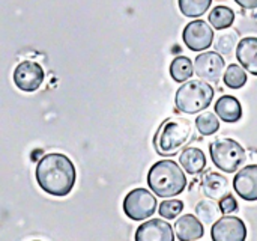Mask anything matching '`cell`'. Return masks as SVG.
I'll return each mask as SVG.
<instances>
[{
    "label": "cell",
    "mask_w": 257,
    "mask_h": 241,
    "mask_svg": "<svg viewBox=\"0 0 257 241\" xmlns=\"http://www.w3.org/2000/svg\"><path fill=\"white\" fill-rule=\"evenodd\" d=\"M208 20L211 23V26L217 30H226L229 29L233 21H235V12L229 8V6H215L209 15Z\"/></svg>",
    "instance_id": "obj_19"
},
{
    "label": "cell",
    "mask_w": 257,
    "mask_h": 241,
    "mask_svg": "<svg viewBox=\"0 0 257 241\" xmlns=\"http://www.w3.org/2000/svg\"><path fill=\"white\" fill-rule=\"evenodd\" d=\"M211 237L214 241H244L247 238V226L235 216L218 217L212 223Z\"/></svg>",
    "instance_id": "obj_10"
},
{
    "label": "cell",
    "mask_w": 257,
    "mask_h": 241,
    "mask_svg": "<svg viewBox=\"0 0 257 241\" xmlns=\"http://www.w3.org/2000/svg\"><path fill=\"white\" fill-rule=\"evenodd\" d=\"M212 0H178L179 9L185 17L197 18L202 17L211 8Z\"/></svg>",
    "instance_id": "obj_22"
},
{
    "label": "cell",
    "mask_w": 257,
    "mask_h": 241,
    "mask_svg": "<svg viewBox=\"0 0 257 241\" xmlns=\"http://www.w3.org/2000/svg\"><path fill=\"white\" fill-rule=\"evenodd\" d=\"M179 163L187 174L196 175L206 168V157H205L202 149L194 148V146H188L181 152Z\"/></svg>",
    "instance_id": "obj_17"
},
{
    "label": "cell",
    "mask_w": 257,
    "mask_h": 241,
    "mask_svg": "<svg viewBox=\"0 0 257 241\" xmlns=\"http://www.w3.org/2000/svg\"><path fill=\"white\" fill-rule=\"evenodd\" d=\"M196 128L202 136H212L220 130V121L212 112H203L196 119Z\"/></svg>",
    "instance_id": "obj_23"
},
{
    "label": "cell",
    "mask_w": 257,
    "mask_h": 241,
    "mask_svg": "<svg viewBox=\"0 0 257 241\" xmlns=\"http://www.w3.org/2000/svg\"><path fill=\"white\" fill-rule=\"evenodd\" d=\"M175 234L176 238L181 241L199 240L205 234L203 223L199 220L197 216L185 214L175 222Z\"/></svg>",
    "instance_id": "obj_14"
},
{
    "label": "cell",
    "mask_w": 257,
    "mask_h": 241,
    "mask_svg": "<svg viewBox=\"0 0 257 241\" xmlns=\"http://www.w3.org/2000/svg\"><path fill=\"white\" fill-rule=\"evenodd\" d=\"M148 186L160 198H175L187 189V177L176 162L160 160L148 172Z\"/></svg>",
    "instance_id": "obj_2"
},
{
    "label": "cell",
    "mask_w": 257,
    "mask_h": 241,
    "mask_svg": "<svg viewBox=\"0 0 257 241\" xmlns=\"http://www.w3.org/2000/svg\"><path fill=\"white\" fill-rule=\"evenodd\" d=\"M157 198L146 189H134L123 199V213L131 220H146L157 211Z\"/></svg>",
    "instance_id": "obj_6"
},
{
    "label": "cell",
    "mask_w": 257,
    "mask_h": 241,
    "mask_svg": "<svg viewBox=\"0 0 257 241\" xmlns=\"http://www.w3.org/2000/svg\"><path fill=\"white\" fill-rule=\"evenodd\" d=\"M214 27L203 20L188 23L182 32V39L191 51H205L214 42Z\"/></svg>",
    "instance_id": "obj_7"
},
{
    "label": "cell",
    "mask_w": 257,
    "mask_h": 241,
    "mask_svg": "<svg viewBox=\"0 0 257 241\" xmlns=\"http://www.w3.org/2000/svg\"><path fill=\"white\" fill-rule=\"evenodd\" d=\"M193 137V125L184 118L166 119L154 137L155 151L163 157L178 154Z\"/></svg>",
    "instance_id": "obj_3"
},
{
    "label": "cell",
    "mask_w": 257,
    "mask_h": 241,
    "mask_svg": "<svg viewBox=\"0 0 257 241\" xmlns=\"http://www.w3.org/2000/svg\"><path fill=\"white\" fill-rule=\"evenodd\" d=\"M38 186L51 196H66L75 186V166L69 157L59 152L45 154L36 165Z\"/></svg>",
    "instance_id": "obj_1"
},
{
    "label": "cell",
    "mask_w": 257,
    "mask_h": 241,
    "mask_svg": "<svg viewBox=\"0 0 257 241\" xmlns=\"http://www.w3.org/2000/svg\"><path fill=\"white\" fill-rule=\"evenodd\" d=\"M236 59L247 72L257 75V36H245L238 42Z\"/></svg>",
    "instance_id": "obj_13"
},
{
    "label": "cell",
    "mask_w": 257,
    "mask_h": 241,
    "mask_svg": "<svg viewBox=\"0 0 257 241\" xmlns=\"http://www.w3.org/2000/svg\"><path fill=\"white\" fill-rule=\"evenodd\" d=\"M214 100V88L205 80H187L176 91V109L187 115H196L211 106Z\"/></svg>",
    "instance_id": "obj_4"
},
{
    "label": "cell",
    "mask_w": 257,
    "mask_h": 241,
    "mask_svg": "<svg viewBox=\"0 0 257 241\" xmlns=\"http://www.w3.org/2000/svg\"><path fill=\"white\" fill-rule=\"evenodd\" d=\"M194 74V68H193V62L190 57L187 56H178L172 60L170 63V75L175 82L178 83H184L187 80L191 78V75Z\"/></svg>",
    "instance_id": "obj_18"
},
{
    "label": "cell",
    "mask_w": 257,
    "mask_h": 241,
    "mask_svg": "<svg viewBox=\"0 0 257 241\" xmlns=\"http://www.w3.org/2000/svg\"><path fill=\"white\" fill-rule=\"evenodd\" d=\"M14 85L23 92H35L41 88L45 72L42 66L35 60H23L14 71Z\"/></svg>",
    "instance_id": "obj_9"
},
{
    "label": "cell",
    "mask_w": 257,
    "mask_h": 241,
    "mask_svg": "<svg viewBox=\"0 0 257 241\" xmlns=\"http://www.w3.org/2000/svg\"><path fill=\"white\" fill-rule=\"evenodd\" d=\"M224 66L226 62L218 51H205L199 54L193 63L194 74L208 83H218L223 77Z\"/></svg>",
    "instance_id": "obj_8"
},
{
    "label": "cell",
    "mask_w": 257,
    "mask_h": 241,
    "mask_svg": "<svg viewBox=\"0 0 257 241\" xmlns=\"http://www.w3.org/2000/svg\"><path fill=\"white\" fill-rule=\"evenodd\" d=\"M215 113L221 121L233 124L242 118V107L238 98L232 95H223L215 103Z\"/></svg>",
    "instance_id": "obj_16"
},
{
    "label": "cell",
    "mask_w": 257,
    "mask_h": 241,
    "mask_svg": "<svg viewBox=\"0 0 257 241\" xmlns=\"http://www.w3.org/2000/svg\"><path fill=\"white\" fill-rule=\"evenodd\" d=\"M224 85L230 89H241L244 85H247V71L236 63H232L227 66L223 75Z\"/></svg>",
    "instance_id": "obj_21"
},
{
    "label": "cell",
    "mask_w": 257,
    "mask_h": 241,
    "mask_svg": "<svg viewBox=\"0 0 257 241\" xmlns=\"http://www.w3.org/2000/svg\"><path fill=\"white\" fill-rule=\"evenodd\" d=\"M184 210V202L179 199H169V201H163L158 207V213L161 217L172 220L175 217H178Z\"/></svg>",
    "instance_id": "obj_25"
},
{
    "label": "cell",
    "mask_w": 257,
    "mask_h": 241,
    "mask_svg": "<svg viewBox=\"0 0 257 241\" xmlns=\"http://www.w3.org/2000/svg\"><path fill=\"white\" fill-rule=\"evenodd\" d=\"M235 193L247 202L257 201V165H247L242 169H238V174L233 178Z\"/></svg>",
    "instance_id": "obj_11"
},
{
    "label": "cell",
    "mask_w": 257,
    "mask_h": 241,
    "mask_svg": "<svg viewBox=\"0 0 257 241\" xmlns=\"http://www.w3.org/2000/svg\"><path fill=\"white\" fill-rule=\"evenodd\" d=\"M137 241H173L175 232L169 222L163 219H152L142 223L136 231Z\"/></svg>",
    "instance_id": "obj_12"
},
{
    "label": "cell",
    "mask_w": 257,
    "mask_h": 241,
    "mask_svg": "<svg viewBox=\"0 0 257 241\" xmlns=\"http://www.w3.org/2000/svg\"><path fill=\"white\" fill-rule=\"evenodd\" d=\"M212 163L226 174H235L245 163L247 152L242 145L229 137H220L209 145Z\"/></svg>",
    "instance_id": "obj_5"
},
{
    "label": "cell",
    "mask_w": 257,
    "mask_h": 241,
    "mask_svg": "<svg viewBox=\"0 0 257 241\" xmlns=\"http://www.w3.org/2000/svg\"><path fill=\"white\" fill-rule=\"evenodd\" d=\"M202 190L208 198L214 201H220L223 196L230 193V184L229 180L221 174L206 172L202 178Z\"/></svg>",
    "instance_id": "obj_15"
},
{
    "label": "cell",
    "mask_w": 257,
    "mask_h": 241,
    "mask_svg": "<svg viewBox=\"0 0 257 241\" xmlns=\"http://www.w3.org/2000/svg\"><path fill=\"white\" fill-rule=\"evenodd\" d=\"M238 45V35L235 30H226L223 32L218 38H217V42H215V48L220 54L223 56H229L232 54V51L236 48Z\"/></svg>",
    "instance_id": "obj_24"
},
{
    "label": "cell",
    "mask_w": 257,
    "mask_h": 241,
    "mask_svg": "<svg viewBox=\"0 0 257 241\" xmlns=\"http://www.w3.org/2000/svg\"><path fill=\"white\" fill-rule=\"evenodd\" d=\"M235 2L244 9H256L257 8V0H235Z\"/></svg>",
    "instance_id": "obj_27"
},
{
    "label": "cell",
    "mask_w": 257,
    "mask_h": 241,
    "mask_svg": "<svg viewBox=\"0 0 257 241\" xmlns=\"http://www.w3.org/2000/svg\"><path fill=\"white\" fill-rule=\"evenodd\" d=\"M196 216L199 217V220L202 223L212 225L221 216V211H220L218 204H215L214 199L208 198V199H203V201L197 202V205H196Z\"/></svg>",
    "instance_id": "obj_20"
},
{
    "label": "cell",
    "mask_w": 257,
    "mask_h": 241,
    "mask_svg": "<svg viewBox=\"0 0 257 241\" xmlns=\"http://www.w3.org/2000/svg\"><path fill=\"white\" fill-rule=\"evenodd\" d=\"M218 207H220L221 214H232L238 211V202L232 193H227L226 196H223L218 201Z\"/></svg>",
    "instance_id": "obj_26"
}]
</instances>
